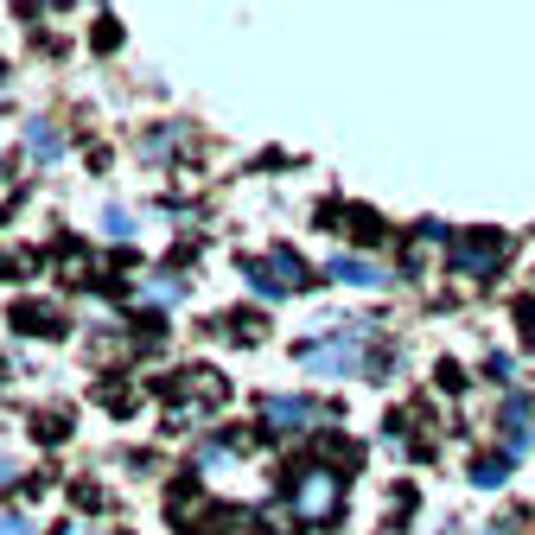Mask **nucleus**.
Here are the masks:
<instances>
[{"mask_svg":"<svg viewBox=\"0 0 535 535\" xmlns=\"http://www.w3.org/2000/svg\"><path fill=\"white\" fill-rule=\"evenodd\" d=\"M281 504L293 510V523H300V529H332L338 516H344V472L306 453L300 465H287Z\"/></svg>","mask_w":535,"mask_h":535,"instance_id":"f257e3e1","label":"nucleus"},{"mask_svg":"<svg viewBox=\"0 0 535 535\" xmlns=\"http://www.w3.org/2000/svg\"><path fill=\"white\" fill-rule=\"evenodd\" d=\"M153 395L166 402V434H185V427H198V421H211V414L230 402V383H223L217 370H172L153 383Z\"/></svg>","mask_w":535,"mask_h":535,"instance_id":"f03ea898","label":"nucleus"},{"mask_svg":"<svg viewBox=\"0 0 535 535\" xmlns=\"http://www.w3.org/2000/svg\"><path fill=\"white\" fill-rule=\"evenodd\" d=\"M7 325H13V332H26V338H71V319H64L58 300H13Z\"/></svg>","mask_w":535,"mask_h":535,"instance_id":"7ed1b4c3","label":"nucleus"},{"mask_svg":"<svg viewBox=\"0 0 535 535\" xmlns=\"http://www.w3.org/2000/svg\"><path fill=\"white\" fill-rule=\"evenodd\" d=\"M504 255H510L504 236H497V230H478V236H459V243H453V268H459V274H491Z\"/></svg>","mask_w":535,"mask_h":535,"instance_id":"20e7f679","label":"nucleus"},{"mask_svg":"<svg viewBox=\"0 0 535 535\" xmlns=\"http://www.w3.org/2000/svg\"><path fill=\"white\" fill-rule=\"evenodd\" d=\"M204 510H211V497H204L198 478H192V472H185V478H172V491H166V516H172V523H179V529H192Z\"/></svg>","mask_w":535,"mask_h":535,"instance_id":"39448f33","label":"nucleus"},{"mask_svg":"<svg viewBox=\"0 0 535 535\" xmlns=\"http://www.w3.org/2000/svg\"><path fill=\"white\" fill-rule=\"evenodd\" d=\"M313 402H300V395H287V402H262V421H268V434L274 440H287V434H300L306 421H313Z\"/></svg>","mask_w":535,"mask_h":535,"instance_id":"423d86ee","label":"nucleus"},{"mask_svg":"<svg viewBox=\"0 0 535 535\" xmlns=\"http://www.w3.org/2000/svg\"><path fill=\"white\" fill-rule=\"evenodd\" d=\"M58 268H64V281L71 287H96V281H109V274H102V262L83 243H71V236H64L58 243Z\"/></svg>","mask_w":535,"mask_h":535,"instance_id":"0eeeda50","label":"nucleus"},{"mask_svg":"<svg viewBox=\"0 0 535 535\" xmlns=\"http://www.w3.org/2000/svg\"><path fill=\"white\" fill-rule=\"evenodd\" d=\"M313 459H325V465H338V472L351 478L357 465H364V446H357L351 434H319V440H313Z\"/></svg>","mask_w":535,"mask_h":535,"instance_id":"6e6552de","label":"nucleus"},{"mask_svg":"<svg viewBox=\"0 0 535 535\" xmlns=\"http://www.w3.org/2000/svg\"><path fill=\"white\" fill-rule=\"evenodd\" d=\"M39 274V249H0V281H26Z\"/></svg>","mask_w":535,"mask_h":535,"instance_id":"1a4fd4ad","label":"nucleus"},{"mask_svg":"<svg viewBox=\"0 0 535 535\" xmlns=\"http://www.w3.org/2000/svg\"><path fill=\"white\" fill-rule=\"evenodd\" d=\"M332 281H351V287H376V281H383V274H376L370 262H357V255H338V262H332Z\"/></svg>","mask_w":535,"mask_h":535,"instance_id":"9d476101","label":"nucleus"},{"mask_svg":"<svg viewBox=\"0 0 535 535\" xmlns=\"http://www.w3.org/2000/svg\"><path fill=\"white\" fill-rule=\"evenodd\" d=\"M26 147L39 153V160H58V153H64V141H58V128H51V122H26Z\"/></svg>","mask_w":535,"mask_h":535,"instance_id":"9b49d317","label":"nucleus"},{"mask_svg":"<svg viewBox=\"0 0 535 535\" xmlns=\"http://www.w3.org/2000/svg\"><path fill=\"white\" fill-rule=\"evenodd\" d=\"M504 478H510V459L504 453H485V459H472V485H504Z\"/></svg>","mask_w":535,"mask_h":535,"instance_id":"f8f14e48","label":"nucleus"},{"mask_svg":"<svg viewBox=\"0 0 535 535\" xmlns=\"http://www.w3.org/2000/svg\"><path fill=\"white\" fill-rule=\"evenodd\" d=\"M32 427H39V440H45V446H58L64 434H71V414H64V408H45Z\"/></svg>","mask_w":535,"mask_h":535,"instance_id":"ddd939ff","label":"nucleus"},{"mask_svg":"<svg viewBox=\"0 0 535 535\" xmlns=\"http://www.w3.org/2000/svg\"><path fill=\"white\" fill-rule=\"evenodd\" d=\"M223 325H230V338H236V344H255V338H262V319H255V313H230V319H217V332H223Z\"/></svg>","mask_w":535,"mask_h":535,"instance_id":"4468645a","label":"nucleus"},{"mask_svg":"<svg viewBox=\"0 0 535 535\" xmlns=\"http://www.w3.org/2000/svg\"><path fill=\"white\" fill-rule=\"evenodd\" d=\"M96 395H102V408H109V414H134V408H141V395H134V389H115V383H102Z\"/></svg>","mask_w":535,"mask_h":535,"instance_id":"2eb2a0df","label":"nucleus"},{"mask_svg":"<svg viewBox=\"0 0 535 535\" xmlns=\"http://www.w3.org/2000/svg\"><path fill=\"white\" fill-rule=\"evenodd\" d=\"M0 535H32V516L20 504H0Z\"/></svg>","mask_w":535,"mask_h":535,"instance_id":"dca6fc26","label":"nucleus"},{"mask_svg":"<svg viewBox=\"0 0 535 535\" xmlns=\"http://www.w3.org/2000/svg\"><path fill=\"white\" fill-rule=\"evenodd\" d=\"M13 204H20V179H13V166L0 160V217H7Z\"/></svg>","mask_w":535,"mask_h":535,"instance_id":"f3484780","label":"nucleus"},{"mask_svg":"<svg viewBox=\"0 0 535 535\" xmlns=\"http://www.w3.org/2000/svg\"><path fill=\"white\" fill-rule=\"evenodd\" d=\"M102 230H109V236H128V230H134V217H128V211H115V204H109V211H102Z\"/></svg>","mask_w":535,"mask_h":535,"instance_id":"a211bd4d","label":"nucleus"},{"mask_svg":"<svg viewBox=\"0 0 535 535\" xmlns=\"http://www.w3.org/2000/svg\"><path fill=\"white\" fill-rule=\"evenodd\" d=\"M440 389L446 395H465V370L459 364H440Z\"/></svg>","mask_w":535,"mask_h":535,"instance_id":"6ab92c4d","label":"nucleus"},{"mask_svg":"<svg viewBox=\"0 0 535 535\" xmlns=\"http://www.w3.org/2000/svg\"><path fill=\"white\" fill-rule=\"evenodd\" d=\"M26 13H45V7H71V0H20Z\"/></svg>","mask_w":535,"mask_h":535,"instance_id":"aec40b11","label":"nucleus"},{"mask_svg":"<svg viewBox=\"0 0 535 535\" xmlns=\"http://www.w3.org/2000/svg\"><path fill=\"white\" fill-rule=\"evenodd\" d=\"M7 485H13V465H7V459H0V491H7Z\"/></svg>","mask_w":535,"mask_h":535,"instance_id":"412c9836","label":"nucleus"},{"mask_svg":"<svg viewBox=\"0 0 535 535\" xmlns=\"http://www.w3.org/2000/svg\"><path fill=\"white\" fill-rule=\"evenodd\" d=\"M0 77H7V71H0Z\"/></svg>","mask_w":535,"mask_h":535,"instance_id":"4be33fe9","label":"nucleus"}]
</instances>
